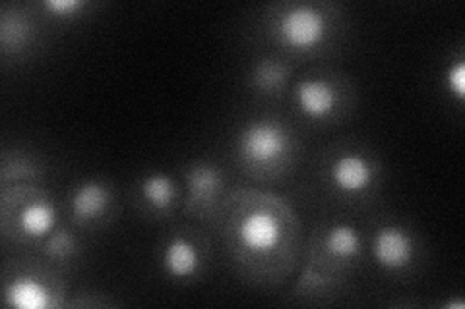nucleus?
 Returning <instances> with one entry per match:
<instances>
[{
	"label": "nucleus",
	"mask_w": 465,
	"mask_h": 309,
	"mask_svg": "<svg viewBox=\"0 0 465 309\" xmlns=\"http://www.w3.org/2000/svg\"><path fill=\"white\" fill-rule=\"evenodd\" d=\"M289 151V134L280 122L254 121L239 136V153L251 167H272Z\"/></svg>",
	"instance_id": "f257e3e1"
},
{
	"label": "nucleus",
	"mask_w": 465,
	"mask_h": 309,
	"mask_svg": "<svg viewBox=\"0 0 465 309\" xmlns=\"http://www.w3.org/2000/svg\"><path fill=\"white\" fill-rule=\"evenodd\" d=\"M278 32L287 45L295 49H311L318 45L326 34L324 14L311 5L291 6L282 14Z\"/></svg>",
	"instance_id": "f03ea898"
},
{
	"label": "nucleus",
	"mask_w": 465,
	"mask_h": 309,
	"mask_svg": "<svg viewBox=\"0 0 465 309\" xmlns=\"http://www.w3.org/2000/svg\"><path fill=\"white\" fill-rule=\"evenodd\" d=\"M372 256L388 271L403 269L413 259V240L398 227H386L374 234Z\"/></svg>",
	"instance_id": "7ed1b4c3"
},
{
	"label": "nucleus",
	"mask_w": 465,
	"mask_h": 309,
	"mask_svg": "<svg viewBox=\"0 0 465 309\" xmlns=\"http://www.w3.org/2000/svg\"><path fill=\"white\" fill-rule=\"evenodd\" d=\"M282 237L280 220L270 211H254L239 227L241 244L252 254H268Z\"/></svg>",
	"instance_id": "20e7f679"
},
{
	"label": "nucleus",
	"mask_w": 465,
	"mask_h": 309,
	"mask_svg": "<svg viewBox=\"0 0 465 309\" xmlns=\"http://www.w3.org/2000/svg\"><path fill=\"white\" fill-rule=\"evenodd\" d=\"M295 101L301 112L309 119H326L338 102V92L326 80L304 78L295 85Z\"/></svg>",
	"instance_id": "39448f33"
},
{
	"label": "nucleus",
	"mask_w": 465,
	"mask_h": 309,
	"mask_svg": "<svg viewBox=\"0 0 465 309\" xmlns=\"http://www.w3.org/2000/svg\"><path fill=\"white\" fill-rule=\"evenodd\" d=\"M188 209L203 213L223 186L222 172L212 165H198L188 172Z\"/></svg>",
	"instance_id": "423d86ee"
},
{
	"label": "nucleus",
	"mask_w": 465,
	"mask_h": 309,
	"mask_svg": "<svg viewBox=\"0 0 465 309\" xmlns=\"http://www.w3.org/2000/svg\"><path fill=\"white\" fill-rule=\"evenodd\" d=\"M331 180L345 194H359L372 180V165L362 155L345 153L333 163Z\"/></svg>",
	"instance_id": "0eeeda50"
},
{
	"label": "nucleus",
	"mask_w": 465,
	"mask_h": 309,
	"mask_svg": "<svg viewBox=\"0 0 465 309\" xmlns=\"http://www.w3.org/2000/svg\"><path fill=\"white\" fill-rule=\"evenodd\" d=\"M198 263H200L198 249L181 237L173 238L163 249V269L171 276H177V278L191 276L198 269Z\"/></svg>",
	"instance_id": "6e6552de"
},
{
	"label": "nucleus",
	"mask_w": 465,
	"mask_h": 309,
	"mask_svg": "<svg viewBox=\"0 0 465 309\" xmlns=\"http://www.w3.org/2000/svg\"><path fill=\"white\" fill-rule=\"evenodd\" d=\"M107 205V189L99 182H85L74 189L70 208L78 218H94L104 213Z\"/></svg>",
	"instance_id": "1a4fd4ad"
},
{
	"label": "nucleus",
	"mask_w": 465,
	"mask_h": 309,
	"mask_svg": "<svg viewBox=\"0 0 465 309\" xmlns=\"http://www.w3.org/2000/svg\"><path fill=\"white\" fill-rule=\"evenodd\" d=\"M56 220V211L49 201H35L20 213L18 223L24 234L32 238H41L51 234Z\"/></svg>",
	"instance_id": "9d476101"
},
{
	"label": "nucleus",
	"mask_w": 465,
	"mask_h": 309,
	"mask_svg": "<svg viewBox=\"0 0 465 309\" xmlns=\"http://www.w3.org/2000/svg\"><path fill=\"white\" fill-rule=\"evenodd\" d=\"M6 302L20 309H41L49 305V294L34 278H20L6 288Z\"/></svg>",
	"instance_id": "9b49d317"
},
{
	"label": "nucleus",
	"mask_w": 465,
	"mask_h": 309,
	"mask_svg": "<svg viewBox=\"0 0 465 309\" xmlns=\"http://www.w3.org/2000/svg\"><path fill=\"white\" fill-rule=\"evenodd\" d=\"M140 189L143 199L153 205L155 209L169 208L174 199V194H177L171 176H167L165 172H152L145 176L140 184Z\"/></svg>",
	"instance_id": "f8f14e48"
},
{
	"label": "nucleus",
	"mask_w": 465,
	"mask_h": 309,
	"mask_svg": "<svg viewBox=\"0 0 465 309\" xmlns=\"http://www.w3.org/2000/svg\"><path fill=\"white\" fill-rule=\"evenodd\" d=\"M324 246L328 249V254H331L333 257H355L361 252L359 232L351 225H336L328 230Z\"/></svg>",
	"instance_id": "ddd939ff"
},
{
	"label": "nucleus",
	"mask_w": 465,
	"mask_h": 309,
	"mask_svg": "<svg viewBox=\"0 0 465 309\" xmlns=\"http://www.w3.org/2000/svg\"><path fill=\"white\" fill-rule=\"evenodd\" d=\"M252 78H254V83H256L260 92L273 93V92L282 90L283 83L287 82L289 68L280 61L266 58V61H262V63L256 64Z\"/></svg>",
	"instance_id": "4468645a"
},
{
	"label": "nucleus",
	"mask_w": 465,
	"mask_h": 309,
	"mask_svg": "<svg viewBox=\"0 0 465 309\" xmlns=\"http://www.w3.org/2000/svg\"><path fill=\"white\" fill-rule=\"evenodd\" d=\"M45 249H47V254H51L54 257H63L72 249V237H70L66 230L54 232V234H51V237H49Z\"/></svg>",
	"instance_id": "2eb2a0df"
},
{
	"label": "nucleus",
	"mask_w": 465,
	"mask_h": 309,
	"mask_svg": "<svg viewBox=\"0 0 465 309\" xmlns=\"http://www.w3.org/2000/svg\"><path fill=\"white\" fill-rule=\"evenodd\" d=\"M448 83L450 90L454 92V95L461 101L465 97V64L456 63L448 72Z\"/></svg>",
	"instance_id": "dca6fc26"
},
{
	"label": "nucleus",
	"mask_w": 465,
	"mask_h": 309,
	"mask_svg": "<svg viewBox=\"0 0 465 309\" xmlns=\"http://www.w3.org/2000/svg\"><path fill=\"white\" fill-rule=\"evenodd\" d=\"M43 6L66 16V14H70V12L80 10L84 6V3H82V0H45V5H43Z\"/></svg>",
	"instance_id": "f3484780"
}]
</instances>
